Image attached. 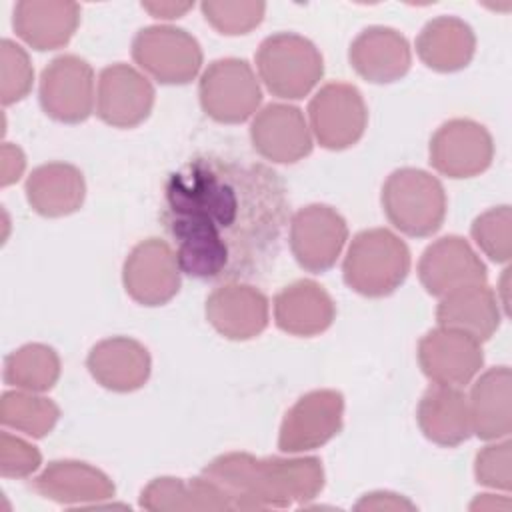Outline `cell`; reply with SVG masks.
I'll return each mask as SVG.
<instances>
[{"mask_svg":"<svg viewBox=\"0 0 512 512\" xmlns=\"http://www.w3.org/2000/svg\"><path fill=\"white\" fill-rule=\"evenodd\" d=\"M160 220L186 276L224 284L252 280L280 254L286 184L262 162L196 156L168 176Z\"/></svg>","mask_w":512,"mask_h":512,"instance_id":"obj_1","label":"cell"},{"mask_svg":"<svg viewBox=\"0 0 512 512\" xmlns=\"http://www.w3.org/2000/svg\"><path fill=\"white\" fill-rule=\"evenodd\" d=\"M410 272L408 246L388 228L358 232L342 264L344 282L358 294L382 298L392 294Z\"/></svg>","mask_w":512,"mask_h":512,"instance_id":"obj_2","label":"cell"},{"mask_svg":"<svg viewBox=\"0 0 512 512\" xmlns=\"http://www.w3.org/2000/svg\"><path fill=\"white\" fill-rule=\"evenodd\" d=\"M382 208L394 228L424 238L438 232L446 218V192L436 176L418 168H400L382 186Z\"/></svg>","mask_w":512,"mask_h":512,"instance_id":"obj_3","label":"cell"},{"mask_svg":"<svg viewBox=\"0 0 512 512\" xmlns=\"http://www.w3.org/2000/svg\"><path fill=\"white\" fill-rule=\"evenodd\" d=\"M256 68L274 96L298 100L320 82L324 60L308 38L294 32H278L262 40L256 52Z\"/></svg>","mask_w":512,"mask_h":512,"instance_id":"obj_4","label":"cell"},{"mask_svg":"<svg viewBox=\"0 0 512 512\" xmlns=\"http://www.w3.org/2000/svg\"><path fill=\"white\" fill-rule=\"evenodd\" d=\"M198 96L202 110L212 120L222 124H240L256 112L262 100V90L246 60L220 58L214 60L200 76Z\"/></svg>","mask_w":512,"mask_h":512,"instance_id":"obj_5","label":"cell"},{"mask_svg":"<svg viewBox=\"0 0 512 512\" xmlns=\"http://www.w3.org/2000/svg\"><path fill=\"white\" fill-rule=\"evenodd\" d=\"M134 62L160 84H188L202 66L198 40L176 26H146L132 40Z\"/></svg>","mask_w":512,"mask_h":512,"instance_id":"obj_6","label":"cell"},{"mask_svg":"<svg viewBox=\"0 0 512 512\" xmlns=\"http://www.w3.org/2000/svg\"><path fill=\"white\" fill-rule=\"evenodd\" d=\"M308 118L310 132L320 146L328 150H344L362 138L368 112L356 86L330 82L322 86L310 100Z\"/></svg>","mask_w":512,"mask_h":512,"instance_id":"obj_7","label":"cell"},{"mask_svg":"<svg viewBox=\"0 0 512 512\" xmlns=\"http://www.w3.org/2000/svg\"><path fill=\"white\" fill-rule=\"evenodd\" d=\"M40 106L58 122H84L94 108L92 66L76 54L56 56L40 76Z\"/></svg>","mask_w":512,"mask_h":512,"instance_id":"obj_8","label":"cell"},{"mask_svg":"<svg viewBox=\"0 0 512 512\" xmlns=\"http://www.w3.org/2000/svg\"><path fill=\"white\" fill-rule=\"evenodd\" d=\"M344 396L336 390H312L296 400L286 412L278 448L286 454H300L320 448L342 430Z\"/></svg>","mask_w":512,"mask_h":512,"instance_id":"obj_9","label":"cell"},{"mask_svg":"<svg viewBox=\"0 0 512 512\" xmlns=\"http://www.w3.org/2000/svg\"><path fill=\"white\" fill-rule=\"evenodd\" d=\"M290 250L296 262L308 272L332 268L346 244V220L326 204L300 208L290 220Z\"/></svg>","mask_w":512,"mask_h":512,"instance_id":"obj_10","label":"cell"},{"mask_svg":"<svg viewBox=\"0 0 512 512\" xmlns=\"http://www.w3.org/2000/svg\"><path fill=\"white\" fill-rule=\"evenodd\" d=\"M494 158L490 132L468 118L444 122L430 138V164L448 178H472Z\"/></svg>","mask_w":512,"mask_h":512,"instance_id":"obj_11","label":"cell"},{"mask_svg":"<svg viewBox=\"0 0 512 512\" xmlns=\"http://www.w3.org/2000/svg\"><path fill=\"white\" fill-rule=\"evenodd\" d=\"M176 252L160 238H148L132 248L124 262L122 282L132 300L144 306H162L180 288Z\"/></svg>","mask_w":512,"mask_h":512,"instance_id":"obj_12","label":"cell"},{"mask_svg":"<svg viewBox=\"0 0 512 512\" xmlns=\"http://www.w3.org/2000/svg\"><path fill=\"white\" fill-rule=\"evenodd\" d=\"M418 362L434 384L460 388L480 372L484 354L476 338L440 326L420 338Z\"/></svg>","mask_w":512,"mask_h":512,"instance_id":"obj_13","label":"cell"},{"mask_svg":"<svg viewBox=\"0 0 512 512\" xmlns=\"http://www.w3.org/2000/svg\"><path fill=\"white\" fill-rule=\"evenodd\" d=\"M154 106V88L146 76L128 64L106 66L98 76L96 112L114 128H134Z\"/></svg>","mask_w":512,"mask_h":512,"instance_id":"obj_14","label":"cell"},{"mask_svg":"<svg viewBox=\"0 0 512 512\" xmlns=\"http://www.w3.org/2000/svg\"><path fill=\"white\" fill-rule=\"evenodd\" d=\"M418 278L428 294L442 298L458 288L484 284L486 266L464 238L444 236L424 250Z\"/></svg>","mask_w":512,"mask_h":512,"instance_id":"obj_15","label":"cell"},{"mask_svg":"<svg viewBox=\"0 0 512 512\" xmlns=\"http://www.w3.org/2000/svg\"><path fill=\"white\" fill-rule=\"evenodd\" d=\"M250 138L256 152L272 162L292 164L312 152V134L300 108L274 102L252 120Z\"/></svg>","mask_w":512,"mask_h":512,"instance_id":"obj_16","label":"cell"},{"mask_svg":"<svg viewBox=\"0 0 512 512\" xmlns=\"http://www.w3.org/2000/svg\"><path fill=\"white\" fill-rule=\"evenodd\" d=\"M258 482L264 508L306 504L324 488V468L316 456L258 458Z\"/></svg>","mask_w":512,"mask_h":512,"instance_id":"obj_17","label":"cell"},{"mask_svg":"<svg viewBox=\"0 0 512 512\" xmlns=\"http://www.w3.org/2000/svg\"><path fill=\"white\" fill-rule=\"evenodd\" d=\"M206 318L224 338L250 340L268 326V298L242 282L222 284L206 300Z\"/></svg>","mask_w":512,"mask_h":512,"instance_id":"obj_18","label":"cell"},{"mask_svg":"<svg viewBox=\"0 0 512 512\" xmlns=\"http://www.w3.org/2000/svg\"><path fill=\"white\" fill-rule=\"evenodd\" d=\"M348 58L356 74L372 84L396 82L412 64L408 40L386 26H370L362 30L352 40Z\"/></svg>","mask_w":512,"mask_h":512,"instance_id":"obj_19","label":"cell"},{"mask_svg":"<svg viewBox=\"0 0 512 512\" xmlns=\"http://www.w3.org/2000/svg\"><path fill=\"white\" fill-rule=\"evenodd\" d=\"M86 366L100 386L114 392H132L146 384L152 362L148 350L138 340L114 336L90 350Z\"/></svg>","mask_w":512,"mask_h":512,"instance_id":"obj_20","label":"cell"},{"mask_svg":"<svg viewBox=\"0 0 512 512\" xmlns=\"http://www.w3.org/2000/svg\"><path fill=\"white\" fill-rule=\"evenodd\" d=\"M80 22V6L62 0H22L14 8L16 34L36 50H56L70 42Z\"/></svg>","mask_w":512,"mask_h":512,"instance_id":"obj_21","label":"cell"},{"mask_svg":"<svg viewBox=\"0 0 512 512\" xmlns=\"http://www.w3.org/2000/svg\"><path fill=\"white\" fill-rule=\"evenodd\" d=\"M336 316L332 296L314 280H298L274 298V320L294 336H316L330 328Z\"/></svg>","mask_w":512,"mask_h":512,"instance_id":"obj_22","label":"cell"},{"mask_svg":"<svg viewBox=\"0 0 512 512\" xmlns=\"http://www.w3.org/2000/svg\"><path fill=\"white\" fill-rule=\"evenodd\" d=\"M34 490L60 504L100 502L114 496L112 480L98 468L78 460H54L32 482Z\"/></svg>","mask_w":512,"mask_h":512,"instance_id":"obj_23","label":"cell"},{"mask_svg":"<svg viewBox=\"0 0 512 512\" xmlns=\"http://www.w3.org/2000/svg\"><path fill=\"white\" fill-rule=\"evenodd\" d=\"M416 420L424 436L438 446H458L472 434L468 398L456 386L432 384L420 398Z\"/></svg>","mask_w":512,"mask_h":512,"instance_id":"obj_24","label":"cell"},{"mask_svg":"<svg viewBox=\"0 0 512 512\" xmlns=\"http://www.w3.org/2000/svg\"><path fill=\"white\" fill-rule=\"evenodd\" d=\"M442 328L460 330L478 342L488 340L500 326V302L486 284H472L442 296L436 308Z\"/></svg>","mask_w":512,"mask_h":512,"instance_id":"obj_25","label":"cell"},{"mask_svg":"<svg viewBox=\"0 0 512 512\" xmlns=\"http://www.w3.org/2000/svg\"><path fill=\"white\" fill-rule=\"evenodd\" d=\"M84 196L82 172L66 162L42 164L26 180V200L40 216H68L82 206Z\"/></svg>","mask_w":512,"mask_h":512,"instance_id":"obj_26","label":"cell"},{"mask_svg":"<svg viewBox=\"0 0 512 512\" xmlns=\"http://www.w3.org/2000/svg\"><path fill=\"white\" fill-rule=\"evenodd\" d=\"M512 376L508 366L486 370L472 386L468 412L472 432L482 440H498L512 430Z\"/></svg>","mask_w":512,"mask_h":512,"instance_id":"obj_27","label":"cell"},{"mask_svg":"<svg viewBox=\"0 0 512 512\" xmlns=\"http://www.w3.org/2000/svg\"><path fill=\"white\" fill-rule=\"evenodd\" d=\"M476 50L472 28L456 16L430 20L416 38L420 60L436 72H456L468 66Z\"/></svg>","mask_w":512,"mask_h":512,"instance_id":"obj_28","label":"cell"},{"mask_svg":"<svg viewBox=\"0 0 512 512\" xmlns=\"http://www.w3.org/2000/svg\"><path fill=\"white\" fill-rule=\"evenodd\" d=\"M140 506L152 512L182 510H230L226 496L204 474L184 482L182 478H156L140 494Z\"/></svg>","mask_w":512,"mask_h":512,"instance_id":"obj_29","label":"cell"},{"mask_svg":"<svg viewBox=\"0 0 512 512\" xmlns=\"http://www.w3.org/2000/svg\"><path fill=\"white\" fill-rule=\"evenodd\" d=\"M202 474L220 488L230 510H264L258 484V458L246 452H230L214 458Z\"/></svg>","mask_w":512,"mask_h":512,"instance_id":"obj_30","label":"cell"},{"mask_svg":"<svg viewBox=\"0 0 512 512\" xmlns=\"http://www.w3.org/2000/svg\"><path fill=\"white\" fill-rule=\"evenodd\" d=\"M60 378V358L46 344H26L4 360V380L28 392H46Z\"/></svg>","mask_w":512,"mask_h":512,"instance_id":"obj_31","label":"cell"},{"mask_svg":"<svg viewBox=\"0 0 512 512\" xmlns=\"http://www.w3.org/2000/svg\"><path fill=\"white\" fill-rule=\"evenodd\" d=\"M60 408L36 392L14 390L4 392L0 400V422L34 438L46 436L58 422Z\"/></svg>","mask_w":512,"mask_h":512,"instance_id":"obj_32","label":"cell"},{"mask_svg":"<svg viewBox=\"0 0 512 512\" xmlns=\"http://www.w3.org/2000/svg\"><path fill=\"white\" fill-rule=\"evenodd\" d=\"M472 238L494 262H508L512 256V214L510 206H496L472 222Z\"/></svg>","mask_w":512,"mask_h":512,"instance_id":"obj_33","label":"cell"},{"mask_svg":"<svg viewBox=\"0 0 512 512\" xmlns=\"http://www.w3.org/2000/svg\"><path fill=\"white\" fill-rule=\"evenodd\" d=\"M206 22L220 34L238 36L256 28L262 18L264 2H202L200 4Z\"/></svg>","mask_w":512,"mask_h":512,"instance_id":"obj_34","label":"cell"},{"mask_svg":"<svg viewBox=\"0 0 512 512\" xmlns=\"http://www.w3.org/2000/svg\"><path fill=\"white\" fill-rule=\"evenodd\" d=\"M2 82H0V100L4 106L14 104L28 96L32 90V80H34V70L30 64V58L26 50L12 40H2Z\"/></svg>","mask_w":512,"mask_h":512,"instance_id":"obj_35","label":"cell"},{"mask_svg":"<svg viewBox=\"0 0 512 512\" xmlns=\"http://www.w3.org/2000/svg\"><path fill=\"white\" fill-rule=\"evenodd\" d=\"M510 448H512V444L508 440H504L498 444H490L476 454L474 474L480 484L498 488V490H506V492L510 490V486H512Z\"/></svg>","mask_w":512,"mask_h":512,"instance_id":"obj_36","label":"cell"},{"mask_svg":"<svg viewBox=\"0 0 512 512\" xmlns=\"http://www.w3.org/2000/svg\"><path fill=\"white\" fill-rule=\"evenodd\" d=\"M40 462L42 456L32 444L8 432L0 434V474L4 478H26Z\"/></svg>","mask_w":512,"mask_h":512,"instance_id":"obj_37","label":"cell"},{"mask_svg":"<svg viewBox=\"0 0 512 512\" xmlns=\"http://www.w3.org/2000/svg\"><path fill=\"white\" fill-rule=\"evenodd\" d=\"M24 166H26V160H24L22 150L14 144L4 142L2 152H0V182H2V186L16 182L22 176Z\"/></svg>","mask_w":512,"mask_h":512,"instance_id":"obj_38","label":"cell"},{"mask_svg":"<svg viewBox=\"0 0 512 512\" xmlns=\"http://www.w3.org/2000/svg\"><path fill=\"white\" fill-rule=\"evenodd\" d=\"M356 510H414V504L392 492H372L356 504Z\"/></svg>","mask_w":512,"mask_h":512,"instance_id":"obj_39","label":"cell"},{"mask_svg":"<svg viewBox=\"0 0 512 512\" xmlns=\"http://www.w3.org/2000/svg\"><path fill=\"white\" fill-rule=\"evenodd\" d=\"M142 8L148 10L156 18L172 20L180 18L184 12L192 8V2H142Z\"/></svg>","mask_w":512,"mask_h":512,"instance_id":"obj_40","label":"cell"}]
</instances>
